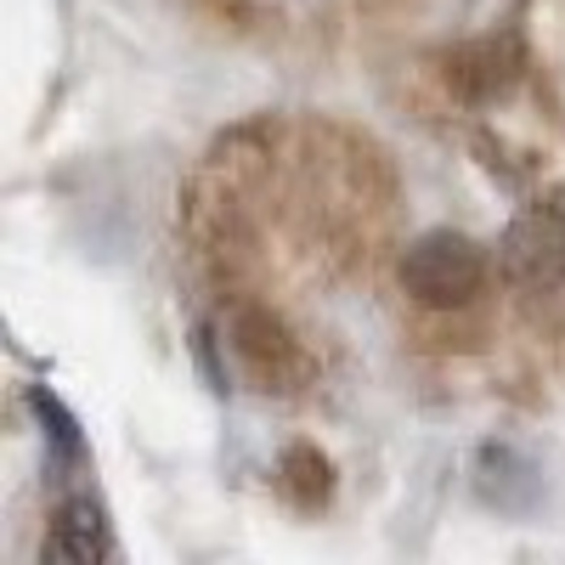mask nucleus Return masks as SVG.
<instances>
[{
    "instance_id": "nucleus-1",
    "label": "nucleus",
    "mask_w": 565,
    "mask_h": 565,
    "mask_svg": "<svg viewBox=\"0 0 565 565\" xmlns=\"http://www.w3.org/2000/svg\"><path fill=\"white\" fill-rule=\"evenodd\" d=\"M402 282L424 306H463V300H476V289L487 282V260H481L476 244L452 238V232H430L424 244L407 249Z\"/></svg>"
},
{
    "instance_id": "nucleus-2",
    "label": "nucleus",
    "mask_w": 565,
    "mask_h": 565,
    "mask_svg": "<svg viewBox=\"0 0 565 565\" xmlns=\"http://www.w3.org/2000/svg\"><path fill=\"white\" fill-rule=\"evenodd\" d=\"M45 559L52 565H97L114 559V532H108V514L97 498H68L52 521V537H45Z\"/></svg>"
},
{
    "instance_id": "nucleus-3",
    "label": "nucleus",
    "mask_w": 565,
    "mask_h": 565,
    "mask_svg": "<svg viewBox=\"0 0 565 565\" xmlns=\"http://www.w3.org/2000/svg\"><path fill=\"white\" fill-rule=\"evenodd\" d=\"M509 266L526 282H554L565 271V221L559 215H526L509 232Z\"/></svg>"
}]
</instances>
